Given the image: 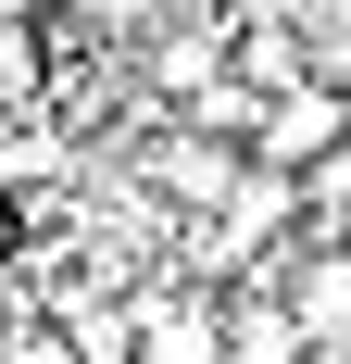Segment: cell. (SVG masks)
<instances>
[{
	"label": "cell",
	"mask_w": 351,
	"mask_h": 364,
	"mask_svg": "<svg viewBox=\"0 0 351 364\" xmlns=\"http://www.w3.org/2000/svg\"><path fill=\"white\" fill-rule=\"evenodd\" d=\"M139 176L163 188V201H176L188 226H213V214H226V201L251 188V151H239V139H213V126H188V113H176L163 139L139 151Z\"/></svg>",
	"instance_id": "6da1fadb"
},
{
	"label": "cell",
	"mask_w": 351,
	"mask_h": 364,
	"mask_svg": "<svg viewBox=\"0 0 351 364\" xmlns=\"http://www.w3.org/2000/svg\"><path fill=\"white\" fill-rule=\"evenodd\" d=\"M339 139H351V88H339V75H301V88H276V101H264V139H251V151L314 176Z\"/></svg>",
	"instance_id": "7a4b0ae2"
},
{
	"label": "cell",
	"mask_w": 351,
	"mask_h": 364,
	"mask_svg": "<svg viewBox=\"0 0 351 364\" xmlns=\"http://www.w3.org/2000/svg\"><path fill=\"white\" fill-rule=\"evenodd\" d=\"M301 352H314V327L288 289H226V364H301Z\"/></svg>",
	"instance_id": "3957f363"
},
{
	"label": "cell",
	"mask_w": 351,
	"mask_h": 364,
	"mask_svg": "<svg viewBox=\"0 0 351 364\" xmlns=\"http://www.w3.org/2000/svg\"><path fill=\"white\" fill-rule=\"evenodd\" d=\"M264 101H276V88H251V75L226 63L201 101H188V126H213V139H239V151H251V139H264Z\"/></svg>",
	"instance_id": "277c9868"
},
{
	"label": "cell",
	"mask_w": 351,
	"mask_h": 364,
	"mask_svg": "<svg viewBox=\"0 0 351 364\" xmlns=\"http://www.w3.org/2000/svg\"><path fill=\"white\" fill-rule=\"evenodd\" d=\"M0 201H13V176H0Z\"/></svg>",
	"instance_id": "5b68a950"
}]
</instances>
